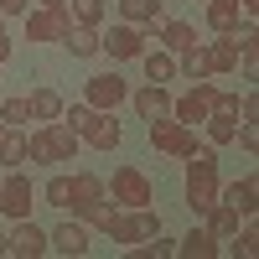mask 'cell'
I'll use <instances>...</instances> for the list:
<instances>
[{"mask_svg": "<svg viewBox=\"0 0 259 259\" xmlns=\"http://www.w3.org/2000/svg\"><path fill=\"white\" fill-rule=\"evenodd\" d=\"M239 0H207V26L212 31H233V26H239Z\"/></svg>", "mask_w": 259, "mask_h": 259, "instance_id": "cell-25", "label": "cell"}, {"mask_svg": "<svg viewBox=\"0 0 259 259\" xmlns=\"http://www.w3.org/2000/svg\"><path fill=\"white\" fill-rule=\"evenodd\" d=\"M177 254H187V259H218V254H223V244L212 239L207 228H192L187 239H177Z\"/></svg>", "mask_w": 259, "mask_h": 259, "instance_id": "cell-19", "label": "cell"}, {"mask_svg": "<svg viewBox=\"0 0 259 259\" xmlns=\"http://www.w3.org/2000/svg\"><path fill=\"white\" fill-rule=\"evenodd\" d=\"M161 47L171 52V57H182V52H192V47H197V31H192L187 26V21H161Z\"/></svg>", "mask_w": 259, "mask_h": 259, "instance_id": "cell-18", "label": "cell"}, {"mask_svg": "<svg viewBox=\"0 0 259 259\" xmlns=\"http://www.w3.org/2000/svg\"><path fill=\"white\" fill-rule=\"evenodd\" d=\"M119 16L130 21V26H140L145 36H156V26L166 21V11H161V0H119Z\"/></svg>", "mask_w": 259, "mask_h": 259, "instance_id": "cell-16", "label": "cell"}, {"mask_svg": "<svg viewBox=\"0 0 259 259\" xmlns=\"http://www.w3.org/2000/svg\"><path fill=\"white\" fill-rule=\"evenodd\" d=\"M36 6H47V11H62V6H68V0H36Z\"/></svg>", "mask_w": 259, "mask_h": 259, "instance_id": "cell-37", "label": "cell"}, {"mask_svg": "<svg viewBox=\"0 0 259 259\" xmlns=\"http://www.w3.org/2000/svg\"><path fill=\"white\" fill-rule=\"evenodd\" d=\"M6 254H16V259H41V254H47V233H41L31 218H16V228L6 233Z\"/></svg>", "mask_w": 259, "mask_h": 259, "instance_id": "cell-10", "label": "cell"}, {"mask_svg": "<svg viewBox=\"0 0 259 259\" xmlns=\"http://www.w3.org/2000/svg\"><path fill=\"white\" fill-rule=\"evenodd\" d=\"M26 109H31V119H57L62 114V94L57 89H31L26 94Z\"/></svg>", "mask_w": 259, "mask_h": 259, "instance_id": "cell-23", "label": "cell"}, {"mask_svg": "<svg viewBox=\"0 0 259 259\" xmlns=\"http://www.w3.org/2000/svg\"><path fill=\"white\" fill-rule=\"evenodd\" d=\"M218 150H207V145H197L187 156V182H182V192H187V207L197 212V218H207V207L218 202Z\"/></svg>", "mask_w": 259, "mask_h": 259, "instance_id": "cell-1", "label": "cell"}, {"mask_svg": "<svg viewBox=\"0 0 259 259\" xmlns=\"http://www.w3.org/2000/svg\"><path fill=\"white\" fill-rule=\"evenodd\" d=\"M68 16H73V26H99L104 21V0H68Z\"/></svg>", "mask_w": 259, "mask_h": 259, "instance_id": "cell-28", "label": "cell"}, {"mask_svg": "<svg viewBox=\"0 0 259 259\" xmlns=\"http://www.w3.org/2000/svg\"><path fill=\"white\" fill-rule=\"evenodd\" d=\"M239 119H259V94H244L239 99Z\"/></svg>", "mask_w": 259, "mask_h": 259, "instance_id": "cell-33", "label": "cell"}, {"mask_svg": "<svg viewBox=\"0 0 259 259\" xmlns=\"http://www.w3.org/2000/svg\"><path fill=\"white\" fill-rule=\"evenodd\" d=\"M212 99H218V89H212L207 78H202V83H192L182 99H171V119H182V124H192V130H197V124L212 114Z\"/></svg>", "mask_w": 259, "mask_h": 259, "instance_id": "cell-6", "label": "cell"}, {"mask_svg": "<svg viewBox=\"0 0 259 259\" xmlns=\"http://www.w3.org/2000/svg\"><path fill=\"white\" fill-rule=\"evenodd\" d=\"M177 73H182V78H192V83L212 78V68H207V52H202V41H197L192 52H182V57H177Z\"/></svg>", "mask_w": 259, "mask_h": 259, "instance_id": "cell-26", "label": "cell"}, {"mask_svg": "<svg viewBox=\"0 0 259 259\" xmlns=\"http://www.w3.org/2000/svg\"><path fill=\"white\" fill-rule=\"evenodd\" d=\"M218 197L239 212V218H254V212H259V177H244V182H233V187H218Z\"/></svg>", "mask_w": 259, "mask_h": 259, "instance_id": "cell-15", "label": "cell"}, {"mask_svg": "<svg viewBox=\"0 0 259 259\" xmlns=\"http://www.w3.org/2000/svg\"><path fill=\"white\" fill-rule=\"evenodd\" d=\"M104 197H109V192H104V177H94V171H78V177H68V207L78 212V218H83L94 202H104Z\"/></svg>", "mask_w": 259, "mask_h": 259, "instance_id": "cell-11", "label": "cell"}, {"mask_svg": "<svg viewBox=\"0 0 259 259\" xmlns=\"http://www.w3.org/2000/svg\"><path fill=\"white\" fill-rule=\"evenodd\" d=\"M31 0H0V16H26Z\"/></svg>", "mask_w": 259, "mask_h": 259, "instance_id": "cell-34", "label": "cell"}, {"mask_svg": "<svg viewBox=\"0 0 259 259\" xmlns=\"http://www.w3.org/2000/svg\"><path fill=\"white\" fill-rule=\"evenodd\" d=\"M0 83H6V78H0Z\"/></svg>", "mask_w": 259, "mask_h": 259, "instance_id": "cell-40", "label": "cell"}, {"mask_svg": "<svg viewBox=\"0 0 259 259\" xmlns=\"http://www.w3.org/2000/svg\"><path fill=\"white\" fill-rule=\"evenodd\" d=\"M26 119H31V109H26V99H6V104H0V124H16V130H21Z\"/></svg>", "mask_w": 259, "mask_h": 259, "instance_id": "cell-29", "label": "cell"}, {"mask_svg": "<svg viewBox=\"0 0 259 259\" xmlns=\"http://www.w3.org/2000/svg\"><path fill=\"white\" fill-rule=\"evenodd\" d=\"M202 52H207V68H212V73H233V68H239V41H233L228 31H218Z\"/></svg>", "mask_w": 259, "mask_h": 259, "instance_id": "cell-17", "label": "cell"}, {"mask_svg": "<svg viewBox=\"0 0 259 259\" xmlns=\"http://www.w3.org/2000/svg\"><path fill=\"white\" fill-rule=\"evenodd\" d=\"M124 99H130V83L119 73H94L83 83V104H89V109H119Z\"/></svg>", "mask_w": 259, "mask_h": 259, "instance_id": "cell-8", "label": "cell"}, {"mask_svg": "<svg viewBox=\"0 0 259 259\" xmlns=\"http://www.w3.org/2000/svg\"><path fill=\"white\" fill-rule=\"evenodd\" d=\"M104 192L119 202V207H150L156 202V187L140 166H114V182H104Z\"/></svg>", "mask_w": 259, "mask_h": 259, "instance_id": "cell-3", "label": "cell"}, {"mask_svg": "<svg viewBox=\"0 0 259 259\" xmlns=\"http://www.w3.org/2000/svg\"><path fill=\"white\" fill-rule=\"evenodd\" d=\"M150 145L161 150V156H177V161H187L192 150H197V130L192 124H182V119H150Z\"/></svg>", "mask_w": 259, "mask_h": 259, "instance_id": "cell-4", "label": "cell"}, {"mask_svg": "<svg viewBox=\"0 0 259 259\" xmlns=\"http://www.w3.org/2000/svg\"><path fill=\"white\" fill-rule=\"evenodd\" d=\"M207 233H212V239H218V244H228L233 233H239V212H233V207H228L223 197H218V202L207 207Z\"/></svg>", "mask_w": 259, "mask_h": 259, "instance_id": "cell-21", "label": "cell"}, {"mask_svg": "<svg viewBox=\"0 0 259 259\" xmlns=\"http://www.w3.org/2000/svg\"><path fill=\"white\" fill-rule=\"evenodd\" d=\"M0 254H6V233H0Z\"/></svg>", "mask_w": 259, "mask_h": 259, "instance_id": "cell-38", "label": "cell"}, {"mask_svg": "<svg viewBox=\"0 0 259 259\" xmlns=\"http://www.w3.org/2000/svg\"><path fill=\"white\" fill-rule=\"evenodd\" d=\"M47 249L68 254V259H83V254H89V223H57L47 233Z\"/></svg>", "mask_w": 259, "mask_h": 259, "instance_id": "cell-13", "label": "cell"}, {"mask_svg": "<svg viewBox=\"0 0 259 259\" xmlns=\"http://www.w3.org/2000/svg\"><path fill=\"white\" fill-rule=\"evenodd\" d=\"M140 57H145V78H150V83L177 78V57H171V52H140Z\"/></svg>", "mask_w": 259, "mask_h": 259, "instance_id": "cell-27", "label": "cell"}, {"mask_svg": "<svg viewBox=\"0 0 259 259\" xmlns=\"http://www.w3.org/2000/svg\"><path fill=\"white\" fill-rule=\"evenodd\" d=\"M239 11H244V16L254 21V16H259V0H239Z\"/></svg>", "mask_w": 259, "mask_h": 259, "instance_id": "cell-36", "label": "cell"}, {"mask_svg": "<svg viewBox=\"0 0 259 259\" xmlns=\"http://www.w3.org/2000/svg\"><path fill=\"white\" fill-rule=\"evenodd\" d=\"M135 254H156V259H166V254H177V239H166V233H156V244H135Z\"/></svg>", "mask_w": 259, "mask_h": 259, "instance_id": "cell-32", "label": "cell"}, {"mask_svg": "<svg viewBox=\"0 0 259 259\" xmlns=\"http://www.w3.org/2000/svg\"><path fill=\"white\" fill-rule=\"evenodd\" d=\"M78 140H89L94 150H114L124 140V124L114 119V109H89V119L78 124Z\"/></svg>", "mask_w": 259, "mask_h": 259, "instance_id": "cell-7", "label": "cell"}, {"mask_svg": "<svg viewBox=\"0 0 259 259\" xmlns=\"http://www.w3.org/2000/svg\"><path fill=\"white\" fill-rule=\"evenodd\" d=\"M62 47H68L73 57H99L104 41H99V26H73L68 36H62Z\"/></svg>", "mask_w": 259, "mask_h": 259, "instance_id": "cell-22", "label": "cell"}, {"mask_svg": "<svg viewBox=\"0 0 259 259\" xmlns=\"http://www.w3.org/2000/svg\"><path fill=\"white\" fill-rule=\"evenodd\" d=\"M78 130L68 119H41V130H31L26 135V156L36 166H62V161H73L78 156Z\"/></svg>", "mask_w": 259, "mask_h": 259, "instance_id": "cell-2", "label": "cell"}, {"mask_svg": "<svg viewBox=\"0 0 259 259\" xmlns=\"http://www.w3.org/2000/svg\"><path fill=\"white\" fill-rule=\"evenodd\" d=\"M31 202H36V192H31V177L26 171H6V182H0V212L16 223V218H31Z\"/></svg>", "mask_w": 259, "mask_h": 259, "instance_id": "cell-5", "label": "cell"}, {"mask_svg": "<svg viewBox=\"0 0 259 259\" xmlns=\"http://www.w3.org/2000/svg\"><path fill=\"white\" fill-rule=\"evenodd\" d=\"M202 130H207V140H212V145H233V130H239V114H223V109H212V114L202 119Z\"/></svg>", "mask_w": 259, "mask_h": 259, "instance_id": "cell-24", "label": "cell"}, {"mask_svg": "<svg viewBox=\"0 0 259 259\" xmlns=\"http://www.w3.org/2000/svg\"><path fill=\"white\" fill-rule=\"evenodd\" d=\"M68 31H73V16H68V6H62V11H47V6L26 11V36H31V41H62Z\"/></svg>", "mask_w": 259, "mask_h": 259, "instance_id": "cell-9", "label": "cell"}, {"mask_svg": "<svg viewBox=\"0 0 259 259\" xmlns=\"http://www.w3.org/2000/svg\"><path fill=\"white\" fill-rule=\"evenodd\" d=\"M130 104H135V114H140L145 124L171 114V94H166V83H145V89H135V94H130Z\"/></svg>", "mask_w": 259, "mask_h": 259, "instance_id": "cell-14", "label": "cell"}, {"mask_svg": "<svg viewBox=\"0 0 259 259\" xmlns=\"http://www.w3.org/2000/svg\"><path fill=\"white\" fill-rule=\"evenodd\" d=\"M0 130H6V124H0Z\"/></svg>", "mask_w": 259, "mask_h": 259, "instance_id": "cell-39", "label": "cell"}, {"mask_svg": "<svg viewBox=\"0 0 259 259\" xmlns=\"http://www.w3.org/2000/svg\"><path fill=\"white\" fill-rule=\"evenodd\" d=\"M6 62H11V36L0 31V68H6Z\"/></svg>", "mask_w": 259, "mask_h": 259, "instance_id": "cell-35", "label": "cell"}, {"mask_svg": "<svg viewBox=\"0 0 259 259\" xmlns=\"http://www.w3.org/2000/svg\"><path fill=\"white\" fill-rule=\"evenodd\" d=\"M41 197H47V207H68V177H52L41 187Z\"/></svg>", "mask_w": 259, "mask_h": 259, "instance_id": "cell-31", "label": "cell"}, {"mask_svg": "<svg viewBox=\"0 0 259 259\" xmlns=\"http://www.w3.org/2000/svg\"><path fill=\"white\" fill-rule=\"evenodd\" d=\"M26 161H31L26 156V135H21L16 124H6V130H0V166L16 171V166H26Z\"/></svg>", "mask_w": 259, "mask_h": 259, "instance_id": "cell-20", "label": "cell"}, {"mask_svg": "<svg viewBox=\"0 0 259 259\" xmlns=\"http://www.w3.org/2000/svg\"><path fill=\"white\" fill-rule=\"evenodd\" d=\"M233 239H239V244H233V254H239V259H254V254H259V228H254V223H249L244 233H233Z\"/></svg>", "mask_w": 259, "mask_h": 259, "instance_id": "cell-30", "label": "cell"}, {"mask_svg": "<svg viewBox=\"0 0 259 259\" xmlns=\"http://www.w3.org/2000/svg\"><path fill=\"white\" fill-rule=\"evenodd\" d=\"M104 41V52H109L114 62H130V57H140L145 52V31L140 26H130V21H119V26L109 31V36H99Z\"/></svg>", "mask_w": 259, "mask_h": 259, "instance_id": "cell-12", "label": "cell"}]
</instances>
